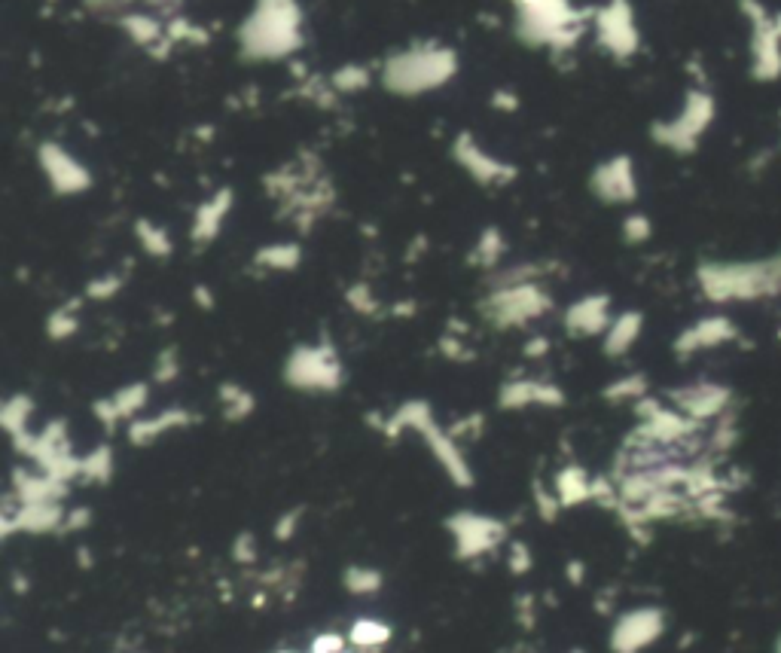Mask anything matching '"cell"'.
<instances>
[{
	"label": "cell",
	"mask_w": 781,
	"mask_h": 653,
	"mask_svg": "<svg viewBox=\"0 0 781 653\" xmlns=\"http://www.w3.org/2000/svg\"><path fill=\"white\" fill-rule=\"evenodd\" d=\"M699 290L711 303H751L781 293V251L769 260L748 263H705L696 272Z\"/></svg>",
	"instance_id": "obj_1"
},
{
	"label": "cell",
	"mask_w": 781,
	"mask_h": 653,
	"mask_svg": "<svg viewBox=\"0 0 781 653\" xmlns=\"http://www.w3.org/2000/svg\"><path fill=\"white\" fill-rule=\"evenodd\" d=\"M458 74V58L452 49L437 43H422L391 55L382 71V83L394 95H425L446 86Z\"/></svg>",
	"instance_id": "obj_2"
},
{
	"label": "cell",
	"mask_w": 781,
	"mask_h": 653,
	"mask_svg": "<svg viewBox=\"0 0 781 653\" xmlns=\"http://www.w3.org/2000/svg\"><path fill=\"white\" fill-rule=\"evenodd\" d=\"M299 7L296 0H260L242 25V52L248 58H284L299 49Z\"/></svg>",
	"instance_id": "obj_3"
},
{
	"label": "cell",
	"mask_w": 781,
	"mask_h": 653,
	"mask_svg": "<svg viewBox=\"0 0 781 653\" xmlns=\"http://www.w3.org/2000/svg\"><path fill=\"white\" fill-rule=\"evenodd\" d=\"M714 116H717L714 95L699 86V89L687 92L681 113L672 116V120H666V123H656L650 135H653L656 144H663L666 150H675V153L687 156V153H693L699 147L702 135L714 123Z\"/></svg>",
	"instance_id": "obj_4"
},
{
	"label": "cell",
	"mask_w": 781,
	"mask_h": 653,
	"mask_svg": "<svg viewBox=\"0 0 781 653\" xmlns=\"http://www.w3.org/2000/svg\"><path fill=\"white\" fill-rule=\"evenodd\" d=\"M751 25V77L772 83L781 77V13H772L760 0H739Z\"/></svg>",
	"instance_id": "obj_5"
},
{
	"label": "cell",
	"mask_w": 781,
	"mask_h": 653,
	"mask_svg": "<svg viewBox=\"0 0 781 653\" xmlns=\"http://www.w3.org/2000/svg\"><path fill=\"white\" fill-rule=\"evenodd\" d=\"M284 379L299 391H336L345 379L342 361L330 342L299 345L284 364Z\"/></svg>",
	"instance_id": "obj_6"
},
{
	"label": "cell",
	"mask_w": 781,
	"mask_h": 653,
	"mask_svg": "<svg viewBox=\"0 0 781 653\" xmlns=\"http://www.w3.org/2000/svg\"><path fill=\"white\" fill-rule=\"evenodd\" d=\"M553 309L550 293L540 284H513V287H492L486 303H483V315L495 324V327H525L528 321L544 318Z\"/></svg>",
	"instance_id": "obj_7"
},
{
	"label": "cell",
	"mask_w": 781,
	"mask_h": 653,
	"mask_svg": "<svg viewBox=\"0 0 781 653\" xmlns=\"http://www.w3.org/2000/svg\"><path fill=\"white\" fill-rule=\"evenodd\" d=\"M446 528L455 541V556L458 559H479L492 550H498L507 538V525L492 516H479L470 510L452 513L446 519Z\"/></svg>",
	"instance_id": "obj_8"
},
{
	"label": "cell",
	"mask_w": 781,
	"mask_h": 653,
	"mask_svg": "<svg viewBox=\"0 0 781 653\" xmlns=\"http://www.w3.org/2000/svg\"><path fill=\"white\" fill-rule=\"evenodd\" d=\"M730 388L717 385V382H693V385H684V388H675L669 391V403L684 412L687 419L699 422V425H708V422H717L720 415H727V406H730Z\"/></svg>",
	"instance_id": "obj_9"
},
{
	"label": "cell",
	"mask_w": 781,
	"mask_h": 653,
	"mask_svg": "<svg viewBox=\"0 0 781 653\" xmlns=\"http://www.w3.org/2000/svg\"><path fill=\"white\" fill-rule=\"evenodd\" d=\"M589 190L602 199L605 205H629V202H635L638 199L635 162L626 153L602 162L589 177Z\"/></svg>",
	"instance_id": "obj_10"
},
{
	"label": "cell",
	"mask_w": 781,
	"mask_h": 653,
	"mask_svg": "<svg viewBox=\"0 0 781 653\" xmlns=\"http://www.w3.org/2000/svg\"><path fill=\"white\" fill-rule=\"evenodd\" d=\"M666 629V617L656 608H638L629 611L617 620L614 632H611V650L614 653H641L644 647H650Z\"/></svg>",
	"instance_id": "obj_11"
},
{
	"label": "cell",
	"mask_w": 781,
	"mask_h": 653,
	"mask_svg": "<svg viewBox=\"0 0 781 653\" xmlns=\"http://www.w3.org/2000/svg\"><path fill=\"white\" fill-rule=\"evenodd\" d=\"M40 168L46 174V181L52 184V190L62 196H77L92 187L89 171L65 147H58L52 141L40 144Z\"/></svg>",
	"instance_id": "obj_12"
},
{
	"label": "cell",
	"mask_w": 781,
	"mask_h": 653,
	"mask_svg": "<svg viewBox=\"0 0 781 653\" xmlns=\"http://www.w3.org/2000/svg\"><path fill=\"white\" fill-rule=\"evenodd\" d=\"M595 31H598V43H602L608 52H614L617 58H629L638 49V28H635V16L626 0H614L602 13L595 16Z\"/></svg>",
	"instance_id": "obj_13"
},
{
	"label": "cell",
	"mask_w": 781,
	"mask_h": 653,
	"mask_svg": "<svg viewBox=\"0 0 781 653\" xmlns=\"http://www.w3.org/2000/svg\"><path fill=\"white\" fill-rule=\"evenodd\" d=\"M455 159L458 165L479 184H510L516 177V168L501 162L498 156H489L470 135H458L455 141Z\"/></svg>",
	"instance_id": "obj_14"
},
{
	"label": "cell",
	"mask_w": 781,
	"mask_h": 653,
	"mask_svg": "<svg viewBox=\"0 0 781 653\" xmlns=\"http://www.w3.org/2000/svg\"><path fill=\"white\" fill-rule=\"evenodd\" d=\"M418 434L425 437V443L431 446L434 458L443 464L446 477H449L458 489H470V486H473V470H470V464H467V458H464L461 443L452 440V434H449L446 428H440L437 422H428Z\"/></svg>",
	"instance_id": "obj_15"
},
{
	"label": "cell",
	"mask_w": 781,
	"mask_h": 653,
	"mask_svg": "<svg viewBox=\"0 0 781 653\" xmlns=\"http://www.w3.org/2000/svg\"><path fill=\"white\" fill-rule=\"evenodd\" d=\"M147 400H150L147 382H132V385H126L123 391H116V394L98 400V403L92 406V412H95V419H98L107 431H113L119 422H129V425H132L135 419H141V409L147 406Z\"/></svg>",
	"instance_id": "obj_16"
},
{
	"label": "cell",
	"mask_w": 781,
	"mask_h": 653,
	"mask_svg": "<svg viewBox=\"0 0 781 653\" xmlns=\"http://www.w3.org/2000/svg\"><path fill=\"white\" fill-rule=\"evenodd\" d=\"M611 300L605 293H595V296H580L577 303H571L565 309V330L574 336H598V333H608L611 327Z\"/></svg>",
	"instance_id": "obj_17"
},
{
	"label": "cell",
	"mask_w": 781,
	"mask_h": 653,
	"mask_svg": "<svg viewBox=\"0 0 781 653\" xmlns=\"http://www.w3.org/2000/svg\"><path fill=\"white\" fill-rule=\"evenodd\" d=\"M562 406L565 391L553 382H537V379H510L498 391L501 409H525V406Z\"/></svg>",
	"instance_id": "obj_18"
},
{
	"label": "cell",
	"mask_w": 781,
	"mask_h": 653,
	"mask_svg": "<svg viewBox=\"0 0 781 653\" xmlns=\"http://www.w3.org/2000/svg\"><path fill=\"white\" fill-rule=\"evenodd\" d=\"M739 336L736 324L724 315L714 318H702L693 327H687L678 339H675V351L678 354H693V351H705V348H717L724 342H733Z\"/></svg>",
	"instance_id": "obj_19"
},
{
	"label": "cell",
	"mask_w": 781,
	"mask_h": 653,
	"mask_svg": "<svg viewBox=\"0 0 781 653\" xmlns=\"http://www.w3.org/2000/svg\"><path fill=\"white\" fill-rule=\"evenodd\" d=\"M196 422V415L190 409H162L159 415H150V419H135L129 425V440L135 446H150L156 443L159 437L171 434V431H180V428H190Z\"/></svg>",
	"instance_id": "obj_20"
},
{
	"label": "cell",
	"mask_w": 781,
	"mask_h": 653,
	"mask_svg": "<svg viewBox=\"0 0 781 653\" xmlns=\"http://www.w3.org/2000/svg\"><path fill=\"white\" fill-rule=\"evenodd\" d=\"M13 495L22 504H40V501H62L68 495V483L49 477L43 470H13Z\"/></svg>",
	"instance_id": "obj_21"
},
{
	"label": "cell",
	"mask_w": 781,
	"mask_h": 653,
	"mask_svg": "<svg viewBox=\"0 0 781 653\" xmlns=\"http://www.w3.org/2000/svg\"><path fill=\"white\" fill-rule=\"evenodd\" d=\"M229 208H232V190H220L196 208V217H193V242L196 245H211L217 239V232L223 229Z\"/></svg>",
	"instance_id": "obj_22"
},
{
	"label": "cell",
	"mask_w": 781,
	"mask_h": 653,
	"mask_svg": "<svg viewBox=\"0 0 781 653\" xmlns=\"http://www.w3.org/2000/svg\"><path fill=\"white\" fill-rule=\"evenodd\" d=\"M31 412H34V403H31V397H25V394L10 397V400L4 403V409H0V422H4L7 434L13 437L16 452H22V455L31 449V440H34V434L28 431Z\"/></svg>",
	"instance_id": "obj_23"
},
{
	"label": "cell",
	"mask_w": 781,
	"mask_h": 653,
	"mask_svg": "<svg viewBox=\"0 0 781 653\" xmlns=\"http://www.w3.org/2000/svg\"><path fill=\"white\" fill-rule=\"evenodd\" d=\"M641 327H644V318L641 312H623L611 321L608 333H605V354H611V358H620V354H626L638 336H641Z\"/></svg>",
	"instance_id": "obj_24"
},
{
	"label": "cell",
	"mask_w": 781,
	"mask_h": 653,
	"mask_svg": "<svg viewBox=\"0 0 781 653\" xmlns=\"http://www.w3.org/2000/svg\"><path fill=\"white\" fill-rule=\"evenodd\" d=\"M562 501V507H577L583 501H592V480L589 473L577 464H568L559 470L556 477V489H553Z\"/></svg>",
	"instance_id": "obj_25"
},
{
	"label": "cell",
	"mask_w": 781,
	"mask_h": 653,
	"mask_svg": "<svg viewBox=\"0 0 781 653\" xmlns=\"http://www.w3.org/2000/svg\"><path fill=\"white\" fill-rule=\"evenodd\" d=\"M391 626L382 623V620H370V617H360L351 623V632H348V641L357 647V650H382L388 641H391Z\"/></svg>",
	"instance_id": "obj_26"
},
{
	"label": "cell",
	"mask_w": 781,
	"mask_h": 653,
	"mask_svg": "<svg viewBox=\"0 0 781 653\" xmlns=\"http://www.w3.org/2000/svg\"><path fill=\"white\" fill-rule=\"evenodd\" d=\"M217 397H220V406H223V415L229 422H242V419H248V415L254 412V394L248 391V388H242V385H235V382H226V385H220V391H217Z\"/></svg>",
	"instance_id": "obj_27"
},
{
	"label": "cell",
	"mask_w": 781,
	"mask_h": 653,
	"mask_svg": "<svg viewBox=\"0 0 781 653\" xmlns=\"http://www.w3.org/2000/svg\"><path fill=\"white\" fill-rule=\"evenodd\" d=\"M504 251H507V242H504L501 229L489 226L483 235H479V242L473 245V251H470V263L479 266V269H495L498 260L504 257Z\"/></svg>",
	"instance_id": "obj_28"
},
{
	"label": "cell",
	"mask_w": 781,
	"mask_h": 653,
	"mask_svg": "<svg viewBox=\"0 0 781 653\" xmlns=\"http://www.w3.org/2000/svg\"><path fill=\"white\" fill-rule=\"evenodd\" d=\"M299 260H303V251H299V245H272V248H260L254 263L269 269V272H290L299 266Z\"/></svg>",
	"instance_id": "obj_29"
},
{
	"label": "cell",
	"mask_w": 781,
	"mask_h": 653,
	"mask_svg": "<svg viewBox=\"0 0 781 653\" xmlns=\"http://www.w3.org/2000/svg\"><path fill=\"white\" fill-rule=\"evenodd\" d=\"M110 477H113V452H110V446H98L89 455H83L80 480L104 486V483H110Z\"/></svg>",
	"instance_id": "obj_30"
},
{
	"label": "cell",
	"mask_w": 781,
	"mask_h": 653,
	"mask_svg": "<svg viewBox=\"0 0 781 653\" xmlns=\"http://www.w3.org/2000/svg\"><path fill=\"white\" fill-rule=\"evenodd\" d=\"M382 571H376V568H367V565H351V568H345V574H342V586L348 589V592H354V596H373V592H379L382 589Z\"/></svg>",
	"instance_id": "obj_31"
},
{
	"label": "cell",
	"mask_w": 781,
	"mask_h": 653,
	"mask_svg": "<svg viewBox=\"0 0 781 653\" xmlns=\"http://www.w3.org/2000/svg\"><path fill=\"white\" fill-rule=\"evenodd\" d=\"M647 397V379L641 373H629L605 388V400L611 403H638Z\"/></svg>",
	"instance_id": "obj_32"
},
{
	"label": "cell",
	"mask_w": 781,
	"mask_h": 653,
	"mask_svg": "<svg viewBox=\"0 0 781 653\" xmlns=\"http://www.w3.org/2000/svg\"><path fill=\"white\" fill-rule=\"evenodd\" d=\"M138 239L147 248V254H153V257H165L171 251V235L162 226H156V223H144L141 220L138 223Z\"/></svg>",
	"instance_id": "obj_33"
},
{
	"label": "cell",
	"mask_w": 781,
	"mask_h": 653,
	"mask_svg": "<svg viewBox=\"0 0 781 653\" xmlns=\"http://www.w3.org/2000/svg\"><path fill=\"white\" fill-rule=\"evenodd\" d=\"M330 86H333L336 92H342V95H345V92H360V89L370 86V71L360 68V65H345L342 71L333 74Z\"/></svg>",
	"instance_id": "obj_34"
},
{
	"label": "cell",
	"mask_w": 781,
	"mask_h": 653,
	"mask_svg": "<svg viewBox=\"0 0 781 653\" xmlns=\"http://www.w3.org/2000/svg\"><path fill=\"white\" fill-rule=\"evenodd\" d=\"M46 333H49L52 339H68V336H74V333H77V315H74V306H65V309L52 312L49 321H46Z\"/></svg>",
	"instance_id": "obj_35"
},
{
	"label": "cell",
	"mask_w": 781,
	"mask_h": 653,
	"mask_svg": "<svg viewBox=\"0 0 781 653\" xmlns=\"http://www.w3.org/2000/svg\"><path fill=\"white\" fill-rule=\"evenodd\" d=\"M345 296H348V306L360 315H376L379 312V300L367 284H354Z\"/></svg>",
	"instance_id": "obj_36"
},
{
	"label": "cell",
	"mask_w": 781,
	"mask_h": 653,
	"mask_svg": "<svg viewBox=\"0 0 781 653\" xmlns=\"http://www.w3.org/2000/svg\"><path fill=\"white\" fill-rule=\"evenodd\" d=\"M650 235H653V226H650V220L644 214H629L623 220V239L629 245H644Z\"/></svg>",
	"instance_id": "obj_37"
},
{
	"label": "cell",
	"mask_w": 781,
	"mask_h": 653,
	"mask_svg": "<svg viewBox=\"0 0 781 653\" xmlns=\"http://www.w3.org/2000/svg\"><path fill=\"white\" fill-rule=\"evenodd\" d=\"M483 428H486V419H483V412H473V415H467V419H458L452 428H446L449 434H452V440H476L479 434H483Z\"/></svg>",
	"instance_id": "obj_38"
},
{
	"label": "cell",
	"mask_w": 781,
	"mask_h": 653,
	"mask_svg": "<svg viewBox=\"0 0 781 653\" xmlns=\"http://www.w3.org/2000/svg\"><path fill=\"white\" fill-rule=\"evenodd\" d=\"M534 504H537L540 519H547V522H553V519L559 516V510H565L562 501H559V495H556V492H547L544 486H534Z\"/></svg>",
	"instance_id": "obj_39"
},
{
	"label": "cell",
	"mask_w": 781,
	"mask_h": 653,
	"mask_svg": "<svg viewBox=\"0 0 781 653\" xmlns=\"http://www.w3.org/2000/svg\"><path fill=\"white\" fill-rule=\"evenodd\" d=\"M507 565H510V571H513V574H528V571L534 568V556H531L528 544H522V541H513V544H510V550H507Z\"/></svg>",
	"instance_id": "obj_40"
},
{
	"label": "cell",
	"mask_w": 781,
	"mask_h": 653,
	"mask_svg": "<svg viewBox=\"0 0 781 653\" xmlns=\"http://www.w3.org/2000/svg\"><path fill=\"white\" fill-rule=\"evenodd\" d=\"M126 284V278L123 275H101V278H95L89 287H86V293L92 296V300H110V296Z\"/></svg>",
	"instance_id": "obj_41"
},
{
	"label": "cell",
	"mask_w": 781,
	"mask_h": 653,
	"mask_svg": "<svg viewBox=\"0 0 781 653\" xmlns=\"http://www.w3.org/2000/svg\"><path fill=\"white\" fill-rule=\"evenodd\" d=\"M232 559H235L238 565L257 562V541H254L251 531H242V534L235 538V544H232Z\"/></svg>",
	"instance_id": "obj_42"
},
{
	"label": "cell",
	"mask_w": 781,
	"mask_h": 653,
	"mask_svg": "<svg viewBox=\"0 0 781 653\" xmlns=\"http://www.w3.org/2000/svg\"><path fill=\"white\" fill-rule=\"evenodd\" d=\"M177 373H180L177 351H174V348H165V351L159 354V361H156L153 379H156V382H171V379H177Z\"/></svg>",
	"instance_id": "obj_43"
},
{
	"label": "cell",
	"mask_w": 781,
	"mask_h": 653,
	"mask_svg": "<svg viewBox=\"0 0 781 653\" xmlns=\"http://www.w3.org/2000/svg\"><path fill=\"white\" fill-rule=\"evenodd\" d=\"M534 602H537L534 596L516 599V623H519L522 629H531V626L537 623V605H534Z\"/></svg>",
	"instance_id": "obj_44"
},
{
	"label": "cell",
	"mask_w": 781,
	"mask_h": 653,
	"mask_svg": "<svg viewBox=\"0 0 781 653\" xmlns=\"http://www.w3.org/2000/svg\"><path fill=\"white\" fill-rule=\"evenodd\" d=\"M312 653H345V638L339 632H324L312 641Z\"/></svg>",
	"instance_id": "obj_45"
},
{
	"label": "cell",
	"mask_w": 781,
	"mask_h": 653,
	"mask_svg": "<svg viewBox=\"0 0 781 653\" xmlns=\"http://www.w3.org/2000/svg\"><path fill=\"white\" fill-rule=\"evenodd\" d=\"M299 516H303V510H287L278 522H275V538L278 541H290L296 528H299Z\"/></svg>",
	"instance_id": "obj_46"
},
{
	"label": "cell",
	"mask_w": 781,
	"mask_h": 653,
	"mask_svg": "<svg viewBox=\"0 0 781 653\" xmlns=\"http://www.w3.org/2000/svg\"><path fill=\"white\" fill-rule=\"evenodd\" d=\"M89 522H92V510H89V507H74V510L65 516L62 531H83Z\"/></svg>",
	"instance_id": "obj_47"
},
{
	"label": "cell",
	"mask_w": 781,
	"mask_h": 653,
	"mask_svg": "<svg viewBox=\"0 0 781 653\" xmlns=\"http://www.w3.org/2000/svg\"><path fill=\"white\" fill-rule=\"evenodd\" d=\"M547 351H550V339L547 336H531L525 342V358H544Z\"/></svg>",
	"instance_id": "obj_48"
},
{
	"label": "cell",
	"mask_w": 781,
	"mask_h": 653,
	"mask_svg": "<svg viewBox=\"0 0 781 653\" xmlns=\"http://www.w3.org/2000/svg\"><path fill=\"white\" fill-rule=\"evenodd\" d=\"M565 574H568V580H571L574 586H580V583L586 580V565H583V562H577V559H571V562H568V568H565Z\"/></svg>",
	"instance_id": "obj_49"
},
{
	"label": "cell",
	"mask_w": 781,
	"mask_h": 653,
	"mask_svg": "<svg viewBox=\"0 0 781 653\" xmlns=\"http://www.w3.org/2000/svg\"><path fill=\"white\" fill-rule=\"evenodd\" d=\"M492 101H495V107H501V110H516V107H519V98H516L513 92H495Z\"/></svg>",
	"instance_id": "obj_50"
},
{
	"label": "cell",
	"mask_w": 781,
	"mask_h": 653,
	"mask_svg": "<svg viewBox=\"0 0 781 653\" xmlns=\"http://www.w3.org/2000/svg\"><path fill=\"white\" fill-rule=\"evenodd\" d=\"M193 296H196V303H199V306H205V309H211V306H214V303H211V290H208V287H202V284L193 290Z\"/></svg>",
	"instance_id": "obj_51"
},
{
	"label": "cell",
	"mask_w": 781,
	"mask_h": 653,
	"mask_svg": "<svg viewBox=\"0 0 781 653\" xmlns=\"http://www.w3.org/2000/svg\"><path fill=\"white\" fill-rule=\"evenodd\" d=\"M281 653H290V650H281Z\"/></svg>",
	"instance_id": "obj_52"
},
{
	"label": "cell",
	"mask_w": 781,
	"mask_h": 653,
	"mask_svg": "<svg viewBox=\"0 0 781 653\" xmlns=\"http://www.w3.org/2000/svg\"><path fill=\"white\" fill-rule=\"evenodd\" d=\"M574 653H580V650H574Z\"/></svg>",
	"instance_id": "obj_53"
},
{
	"label": "cell",
	"mask_w": 781,
	"mask_h": 653,
	"mask_svg": "<svg viewBox=\"0 0 781 653\" xmlns=\"http://www.w3.org/2000/svg\"><path fill=\"white\" fill-rule=\"evenodd\" d=\"M345 653H348V650H345Z\"/></svg>",
	"instance_id": "obj_54"
}]
</instances>
